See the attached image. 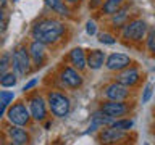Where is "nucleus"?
<instances>
[{"instance_id":"nucleus-27","label":"nucleus","mask_w":155,"mask_h":145,"mask_svg":"<svg viewBox=\"0 0 155 145\" xmlns=\"http://www.w3.org/2000/svg\"><path fill=\"white\" fill-rule=\"evenodd\" d=\"M86 32L89 34V36H94V34L97 32V26H95L94 21H87V24H86Z\"/></svg>"},{"instance_id":"nucleus-3","label":"nucleus","mask_w":155,"mask_h":145,"mask_svg":"<svg viewBox=\"0 0 155 145\" xmlns=\"http://www.w3.org/2000/svg\"><path fill=\"white\" fill-rule=\"evenodd\" d=\"M145 32H147V23L144 19H139V18L126 23L123 26V37L129 39V40H134V42L142 40Z\"/></svg>"},{"instance_id":"nucleus-14","label":"nucleus","mask_w":155,"mask_h":145,"mask_svg":"<svg viewBox=\"0 0 155 145\" xmlns=\"http://www.w3.org/2000/svg\"><path fill=\"white\" fill-rule=\"evenodd\" d=\"M86 60H87V68H91V69H100L102 66H104V63L107 60V55H105V52H102V50H91L89 52V55L86 56Z\"/></svg>"},{"instance_id":"nucleus-32","label":"nucleus","mask_w":155,"mask_h":145,"mask_svg":"<svg viewBox=\"0 0 155 145\" xmlns=\"http://www.w3.org/2000/svg\"><path fill=\"white\" fill-rule=\"evenodd\" d=\"M65 2H68V3H74V2H78V0H65Z\"/></svg>"},{"instance_id":"nucleus-4","label":"nucleus","mask_w":155,"mask_h":145,"mask_svg":"<svg viewBox=\"0 0 155 145\" xmlns=\"http://www.w3.org/2000/svg\"><path fill=\"white\" fill-rule=\"evenodd\" d=\"M12 65H13V69L21 76L29 72V69H31V56H29V52L24 47H18L13 52Z\"/></svg>"},{"instance_id":"nucleus-2","label":"nucleus","mask_w":155,"mask_h":145,"mask_svg":"<svg viewBox=\"0 0 155 145\" xmlns=\"http://www.w3.org/2000/svg\"><path fill=\"white\" fill-rule=\"evenodd\" d=\"M47 100H48L47 103L50 106V111L58 118H65L70 113V98L60 94V92H50Z\"/></svg>"},{"instance_id":"nucleus-19","label":"nucleus","mask_w":155,"mask_h":145,"mask_svg":"<svg viewBox=\"0 0 155 145\" xmlns=\"http://www.w3.org/2000/svg\"><path fill=\"white\" fill-rule=\"evenodd\" d=\"M134 126V121L133 119H115L113 123H111L110 127H115V129H118V130H129L131 127Z\"/></svg>"},{"instance_id":"nucleus-31","label":"nucleus","mask_w":155,"mask_h":145,"mask_svg":"<svg viewBox=\"0 0 155 145\" xmlns=\"http://www.w3.org/2000/svg\"><path fill=\"white\" fill-rule=\"evenodd\" d=\"M3 16H5V13H3V10H0V23L3 21Z\"/></svg>"},{"instance_id":"nucleus-28","label":"nucleus","mask_w":155,"mask_h":145,"mask_svg":"<svg viewBox=\"0 0 155 145\" xmlns=\"http://www.w3.org/2000/svg\"><path fill=\"white\" fill-rule=\"evenodd\" d=\"M36 84H37V79H31V81H29V82H28V84H26V85H24V87H23V90H24V92H26V90H29V89H32V87H34V85H36Z\"/></svg>"},{"instance_id":"nucleus-17","label":"nucleus","mask_w":155,"mask_h":145,"mask_svg":"<svg viewBox=\"0 0 155 145\" xmlns=\"http://www.w3.org/2000/svg\"><path fill=\"white\" fill-rule=\"evenodd\" d=\"M47 7L52 8L55 13H58L60 16H68L70 14V10L65 5V0H45Z\"/></svg>"},{"instance_id":"nucleus-33","label":"nucleus","mask_w":155,"mask_h":145,"mask_svg":"<svg viewBox=\"0 0 155 145\" xmlns=\"http://www.w3.org/2000/svg\"><path fill=\"white\" fill-rule=\"evenodd\" d=\"M10 145H16V143H13V142H12V143H10Z\"/></svg>"},{"instance_id":"nucleus-6","label":"nucleus","mask_w":155,"mask_h":145,"mask_svg":"<svg viewBox=\"0 0 155 145\" xmlns=\"http://www.w3.org/2000/svg\"><path fill=\"white\" fill-rule=\"evenodd\" d=\"M104 95L107 97L108 100H113V102H123L126 97L129 95V90L128 87L120 84V82H111L105 87L104 90Z\"/></svg>"},{"instance_id":"nucleus-16","label":"nucleus","mask_w":155,"mask_h":145,"mask_svg":"<svg viewBox=\"0 0 155 145\" xmlns=\"http://www.w3.org/2000/svg\"><path fill=\"white\" fill-rule=\"evenodd\" d=\"M70 63L73 65V68H74V69H78V71L84 69V68L87 66L86 53H84V50H82L81 47L73 48V50L70 52Z\"/></svg>"},{"instance_id":"nucleus-24","label":"nucleus","mask_w":155,"mask_h":145,"mask_svg":"<svg viewBox=\"0 0 155 145\" xmlns=\"http://www.w3.org/2000/svg\"><path fill=\"white\" fill-rule=\"evenodd\" d=\"M8 66H10V55L7 53V55H3L2 58H0V77L7 72Z\"/></svg>"},{"instance_id":"nucleus-22","label":"nucleus","mask_w":155,"mask_h":145,"mask_svg":"<svg viewBox=\"0 0 155 145\" xmlns=\"http://www.w3.org/2000/svg\"><path fill=\"white\" fill-rule=\"evenodd\" d=\"M128 8H121V10H118V11H116L115 14H113V23L115 24H121L126 19V16H128Z\"/></svg>"},{"instance_id":"nucleus-34","label":"nucleus","mask_w":155,"mask_h":145,"mask_svg":"<svg viewBox=\"0 0 155 145\" xmlns=\"http://www.w3.org/2000/svg\"><path fill=\"white\" fill-rule=\"evenodd\" d=\"M121 2H123V0H121Z\"/></svg>"},{"instance_id":"nucleus-10","label":"nucleus","mask_w":155,"mask_h":145,"mask_svg":"<svg viewBox=\"0 0 155 145\" xmlns=\"http://www.w3.org/2000/svg\"><path fill=\"white\" fill-rule=\"evenodd\" d=\"M60 79H61L63 84L66 87H70V89H78V87H81V84H82V76L74 69V68H65L60 74Z\"/></svg>"},{"instance_id":"nucleus-12","label":"nucleus","mask_w":155,"mask_h":145,"mask_svg":"<svg viewBox=\"0 0 155 145\" xmlns=\"http://www.w3.org/2000/svg\"><path fill=\"white\" fill-rule=\"evenodd\" d=\"M137 81H139V71L136 68H129V66L124 68L123 71H120V74L116 76V82H120V84L126 87L137 84Z\"/></svg>"},{"instance_id":"nucleus-13","label":"nucleus","mask_w":155,"mask_h":145,"mask_svg":"<svg viewBox=\"0 0 155 145\" xmlns=\"http://www.w3.org/2000/svg\"><path fill=\"white\" fill-rule=\"evenodd\" d=\"M29 56L31 60L36 63L37 66H41L44 60H45V44L39 42V40H34L31 45H29Z\"/></svg>"},{"instance_id":"nucleus-1","label":"nucleus","mask_w":155,"mask_h":145,"mask_svg":"<svg viewBox=\"0 0 155 145\" xmlns=\"http://www.w3.org/2000/svg\"><path fill=\"white\" fill-rule=\"evenodd\" d=\"M63 31H65V26L57 21V19H42V21H39L36 26L32 27V36L36 40L42 42V44H53L57 42L58 39L61 37Z\"/></svg>"},{"instance_id":"nucleus-9","label":"nucleus","mask_w":155,"mask_h":145,"mask_svg":"<svg viewBox=\"0 0 155 145\" xmlns=\"http://www.w3.org/2000/svg\"><path fill=\"white\" fill-rule=\"evenodd\" d=\"M126 137V132L124 130H118L115 127H104L102 129V132L99 135V140L102 145H111V143H116L120 142V140H123Z\"/></svg>"},{"instance_id":"nucleus-20","label":"nucleus","mask_w":155,"mask_h":145,"mask_svg":"<svg viewBox=\"0 0 155 145\" xmlns=\"http://www.w3.org/2000/svg\"><path fill=\"white\" fill-rule=\"evenodd\" d=\"M16 84V76L13 72H5V74L0 77V85L2 87H13Z\"/></svg>"},{"instance_id":"nucleus-21","label":"nucleus","mask_w":155,"mask_h":145,"mask_svg":"<svg viewBox=\"0 0 155 145\" xmlns=\"http://www.w3.org/2000/svg\"><path fill=\"white\" fill-rule=\"evenodd\" d=\"M99 42L105 44V45H113V44H116V39L108 32H102L99 34Z\"/></svg>"},{"instance_id":"nucleus-30","label":"nucleus","mask_w":155,"mask_h":145,"mask_svg":"<svg viewBox=\"0 0 155 145\" xmlns=\"http://www.w3.org/2000/svg\"><path fill=\"white\" fill-rule=\"evenodd\" d=\"M5 5H7V0H0V10H2Z\"/></svg>"},{"instance_id":"nucleus-29","label":"nucleus","mask_w":155,"mask_h":145,"mask_svg":"<svg viewBox=\"0 0 155 145\" xmlns=\"http://www.w3.org/2000/svg\"><path fill=\"white\" fill-rule=\"evenodd\" d=\"M7 106H8V105H5V103H2V102H0V118H2L3 113L7 111Z\"/></svg>"},{"instance_id":"nucleus-11","label":"nucleus","mask_w":155,"mask_h":145,"mask_svg":"<svg viewBox=\"0 0 155 145\" xmlns=\"http://www.w3.org/2000/svg\"><path fill=\"white\" fill-rule=\"evenodd\" d=\"M29 113H31V118H34L36 121H42L45 119L47 116V106L45 102L41 97H34L29 102Z\"/></svg>"},{"instance_id":"nucleus-26","label":"nucleus","mask_w":155,"mask_h":145,"mask_svg":"<svg viewBox=\"0 0 155 145\" xmlns=\"http://www.w3.org/2000/svg\"><path fill=\"white\" fill-rule=\"evenodd\" d=\"M147 48L155 53V29H152L147 36Z\"/></svg>"},{"instance_id":"nucleus-25","label":"nucleus","mask_w":155,"mask_h":145,"mask_svg":"<svg viewBox=\"0 0 155 145\" xmlns=\"http://www.w3.org/2000/svg\"><path fill=\"white\" fill-rule=\"evenodd\" d=\"M152 89H153V84H145L144 87V94H142V103H149V100L152 98Z\"/></svg>"},{"instance_id":"nucleus-15","label":"nucleus","mask_w":155,"mask_h":145,"mask_svg":"<svg viewBox=\"0 0 155 145\" xmlns=\"http://www.w3.org/2000/svg\"><path fill=\"white\" fill-rule=\"evenodd\" d=\"M8 135L12 139V142L16 145H28V142H29V135L23 129V126H13L12 124V127H8Z\"/></svg>"},{"instance_id":"nucleus-8","label":"nucleus","mask_w":155,"mask_h":145,"mask_svg":"<svg viewBox=\"0 0 155 145\" xmlns=\"http://www.w3.org/2000/svg\"><path fill=\"white\" fill-rule=\"evenodd\" d=\"M100 111H102V113H105L107 116H110V118L116 119L118 116H123V114L128 113V105L123 103V102L108 100V102H105V103L100 106Z\"/></svg>"},{"instance_id":"nucleus-5","label":"nucleus","mask_w":155,"mask_h":145,"mask_svg":"<svg viewBox=\"0 0 155 145\" xmlns=\"http://www.w3.org/2000/svg\"><path fill=\"white\" fill-rule=\"evenodd\" d=\"M7 118L13 126H26L31 119V113L23 103H13L7 110Z\"/></svg>"},{"instance_id":"nucleus-23","label":"nucleus","mask_w":155,"mask_h":145,"mask_svg":"<svg viewBox=\"0 0 155 145\" xmlns=\"http://www.w3.org/2000/svg\"><path fill=\"white\" fill-rule=\"evenodd\" d=\"M15 98V94L13 92H7V90H0V102L5 105H10Z\"/></svg>"},{"instance_id":"nucleus-7","label":"nucleus","mask_w":155,"mask_h":145,"mask_svg":"<svg viewBox=\"0 0 155 145\" xmlns=\"http://www.w3.org/2000/svg\"><path fill=\"white\" fill-rule=\"evenodd\" d=\"M129 65H131V58L124 53H111L105 60V66L110 71H123Z\"/></svg>"},{"instance_id":"nucleus-18","label":"nucleus","mask_w":155,"mask_h":145,"mask_svg":"<svg viewBox=\"0 0 155 145\" xmlns=\"http://www.w3.org/2000/svg\"><path fill=\"white\" fill-rule=\"evenodd\" d=\"M121 0H105L104 5H102V11L105 14H115L120 10Z\"/></svg>"}]
</instances>
